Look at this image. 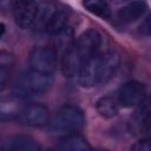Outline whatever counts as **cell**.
<instances>
[{
  "label": "cell",
  "mask_w": 151,
  "mask_h": 151,
  "mask_svg": "<svg viewBox=\"0 0 151 151\" xmlns=\"http://www.w3.org/2000/svg\"><path fill=\"white\" fill-rule=\"evenodd\" d=\"M100 51H103L101 34L94 28L83 32L64 52L61 58V71L64 76L67 78H76L81 66Z\"/></svg>",
  "instance_id": "obj_1"
},
{
  "label": "cell",
  "mask_w": 151,
  "mask_h": 151,
  "mask_svg": "<svg viewBox=\"0 0 151 151\" xmlns=\"http://www.w3.org/2000/svg\"><path fill=\"white\" fill-rule=\"evenodd\" d=\"M119 64L120 57L116 51H100L81 66L78 81L83 87L105 84L116 74Z\"/></svg>",
  "instance_id": "obj_2"
},
{
  "label": "cell",
  "mask_w": 151,
  "mask_h": 151,
  "mask_svg": "<svg viewBox=\"0 0 151 151\" xmlns=\"http://www.w3.org/2000/svg\"><path fill=\"white\" fill-rule=\"evenodd\" d=\"M85 124L83 111L74 105H64L59 107L54 117L47 124V131L51 136L63 137L70 133L79 132Z\"/></svg>",
  "instance_id": "obj_3"
},
{
  "label": "cell",
  "mask_w": 151,
  "mask_h": 151,
  "mask_svg": "<svg viewBox=\"0 0 151 151\" xmlns=\"http://www.w3.org/2000/svg\"><path fill=\"white\" fill-rule=\"evenodd\" d=\"M52 83V74H44L29 70L18 77L13 85L12 93L21 99H26L28 97L45 93L51 87Z\"/></svg>",
  "instance_id": "obj_4"
},
{
  "label": "cell",
  "mask_w": 151,
  "mask_h": 151,
  "mask_svg": "<svg viewBox=\"0 0 151 151\" xmlns=\"http://www.w3.org/2000/svg\"><path fill=\"white\" fill-rule=\"evenodd\" d=\"M29 70L44 74H53L58 65V52L52 46H35L28 58Z\"/></svg>",
  "instance_id": "obj_5"
},
{
  "label": "cell",
  "mask_w": 151,
  "mask_h": 151,
  "mask_svg": "<svg viewBox=\"0 0 151 151\" xmlns=\"http://www.w3.org/2000/svg\"><path fill=\"white\" fill-rule=\"evenodd\" d=\"M39 4L35 0H14L12 4V15L15 25L21 29H28L34 26Z\"/></svg>",
  "instance_id": "obj_6"
},
{
  "label": "cell",
  "mask_w": 151,
  "mask_h": 151,
  "mask_svg": "<svg viewBox=\"0 0 151 151\" xmlns=\"http://www.w3.org/2000/svg\"><path fill=\"white\" fill-rule=\"evenodd\" d=\"M51 119L50 110L46 105L41 103H28L24 104L20 114L18 117L19 123L32 127L47 126Z\"/></svg>",
  "instance_id": "obj_7"
},
{
  "label": "cell",
  "mask_w": 151,
  "mask_h": 151,
  "mask_svg": "<svg viewBox=\"0 0 151 151\" xmlns=\"http://www.w3.org/2000/svg\"><path fill=\"white\" fill-rule=\"evenodd\" d=\"M146 98V87L138 80H130L124 83L117 92V101L119 106L130 109L137 106Z\"/></svg>",
  "instance_id": "obj_8"
},
{
  "label": "cell",
  "mask_w": 151,
  "mask_h": 151,
  "mask_svg": "<svg viewBox=\"0 0 151 151\" xmlns=\"http://www.w3.org/2000/svg\"><path fill=\"white\" fill-rule=\"evenodd\" d=\"M24 99L15 94H0V122L18 119L24 106Z\"/></svg>",
  "instance_id": "obj_9"
},
{
  "label": "cell",
  "mask_w": 151,
  "mask_h": 151,
  "mask_svg": "<svg viewBox=\"0 0 151 151\" xmlns=\"http://www.w3.org/2000/svg\"><path fill=\"white\" fill-rule=\"evenodd\" d=\"M147 9L149 5L145 0H134L122 7L117 13V18L124 24H131L143 18Z\"/></svg>",
  "instance_id": "obj_10"
},
{
  "label": "cell",
  "mask_w": 151,
  "mask_h": 151,
  "mask_svg": "<svg viewBox=\"0 0 151 151\" xmlns=\"http://www.w3.org/2000/svg\"><path fill=\"white\" fill-rule=\"evenodd\" d=\"M131 120V130L136 133H147L150 131V105L147 97L140 101Z\"/></svg>",
  "instance_id": "obj_11"
},
{
  "label": "cell",
  "mask_w": 151,
  "mask_h": 151,
  "mask_svg": "<svg viewBox=\"0 0 151 151\" xmlns=\"http://www.w3.org/2000/svg\"><path fill=\"white\" fill-rule=\"evenodd\" d=\"M5 149L14 151H40L41 146L39 143L29 136H13L5 143Z\"/></svg>",
  "instance_id": "obj_12"
},
{
  "label": "cell",
  "mask_w": 151,
  "mask_h": 151,
  "mask_svg": "<svg viewBox=\"0 0 151 151\" xmlns=\"http://www.w3.org/2000/svg\"><path fill=\"white\" fill-rule=\"evenodd\" d=\"M58 147L61 150H70V151H84L91 149L86 139L83 136H80L78 132L60 137L58 142Z\"/></svg>",
  "instance_id": "obj_13"
},
{
  "label": "cell",
  "mask_w": 151,
  "mask_h": 151,
  "mask_svg": "<svg viewBox=\"0 0 151 151\" xmlns=\"http://www.w3.org/2000/svg\"><path fill=\"white\" fill-rule=\"evenodd\" d=\"M119 104L117 101V99L112 96H104L100 97L97 101H96V110L99 113L100 117L106 118V119H111L113 117H116L119 113Z\"/></svg>",
  "instance_id": "obj_14"
},
{
  "label": "cell",
  "mask_w": 151,
  "mask_h": 151,
  "mask_svg": "<svg viewBox=\"0 0 151 151\" xmlns=\"http://www.w3.org/2000/svg\"><path fill=\"white\" fill-rule=\"evenodd\" d=\"M81 5L87 12L101 19L111 18V8L105 0H83Z\"/></svg>",
  "instance_id": "obj_15"
},
{
  "label": "cell",
  "mask_w": 151,
  "mask_h": 151,
  "mask_svg": "<svg viewBox=\"0 0 151 151\" xmlns=\"http://www.w3.org/2000/svg\"><path fill=\"white\" fill-rule=\"evenodd\" d=\"M13 65H14L13 54L6 51H0V90L7 83Z\"/></svg>",
  "instance_id": "obj_16"
},
{
  "label": "cell",
  "mask_w": 151,
  "mask_h": 151,
  "mask_svg": "<svg viewBox=\"0 0 151 151\" xmlns=\"http://www.w3.org/2000/svg\"><path fill=\"white\" fill-rule=\"evenodd\" d=\"M150 149H151V144L149 138H142L131 145V150H137V151H149Z\"/></svg>",
  "instance_id": "obj_17"
},
{
  "label": "cell",
  "mask_w": 151,
  "mask_h": 151,
  "mask_svg": "<svg viewBox=\"0 0 151 151\" xmlns=\"http://www.w3.org/2000/svg\"><path fill=\"white\" fill-rule=\"evenodd\" d=\"M140 32L144 34V35H149L150 34V17H147L145 20H144V22L140 25Z\"/></svg>",
  "instance_id": "obj_18"
},
{
  "label": "cell",
  "mask_w": 151,
  "mask_h": 151,
  "mask_svg": "<svg viewBox=\"0 0 151 151\" xmlns=\"http://www.w3.org/2000/svg\"><path fill=\"white\" fill-rule=\"evenodd\" d=\"M5 32H6V26H5V24H4V22H1V21H0V38L5 34Z\"/></svg>",
  "instance_id": "obj_19"
}]
</instances>
